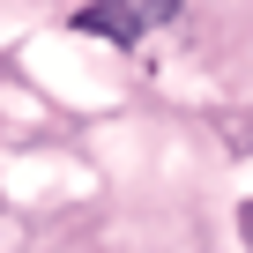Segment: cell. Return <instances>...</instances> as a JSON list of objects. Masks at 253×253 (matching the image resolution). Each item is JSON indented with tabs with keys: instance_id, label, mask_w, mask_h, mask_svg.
I'll use <instances>...</instances> for the list:
<instances>
[{
	"instance_id": "obj_1",
	"label": "cell",
	"mask_w": 253,
	"mask_h": 253,
	"mask_svg": "<svg viewBox=\"0 0 253 253\" xmlns=\"http://www.w3.org/2000/svg\"><path fill=\"white\" fill-rule=\"evenodd\" d=\"M75 23H82L89 38H112V45H134V38L149 30V15L134 8V0H89V8H82Z\"/></svg>"
},
{
	"instance_id": "obj_2",
	"label": "cell",
	"mask_w": 253,
	"mask_h": 253,
	"mask_svg": "<svg viewBox=\"0 0 253 253\" xmlns=\"http://www.w3.org/2000/svg\"><path fill=\"white\" fill-rule=\"evenodd\" d=\"M134 8H142V15H149V30H157V23H171V15H179V0H134Z\"/></svg>"
}]
</instances>
